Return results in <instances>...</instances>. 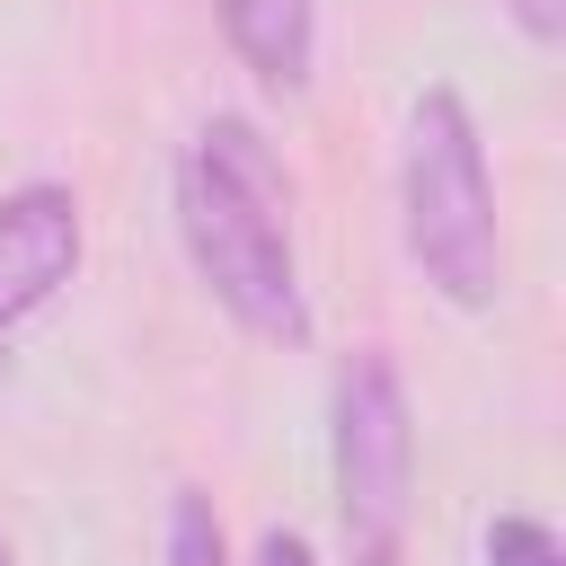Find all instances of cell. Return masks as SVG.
<instances>
[{
	"mask_svg": "<svg viewBox=\"0 0 566 566\" xmlns=\"http://www.w3.org/2000/svg\"><path fill=\"white\" fill-rule=\"evenodd\" d=\"M513 9V27L531 35V44H557L566 35V0H504Z\"/></svg>",
	"mask_w": 566,
	"mask_h": 566,
	"instance_id": "ba28073f",
	"label": "cell"
},
{
	"mask_svg": "<svg viewBox=\"0 0 566 566\" xmlns=\"http://www.w3.org/2000/svg\"><path fill=\"white\" fill-rule=\"evenodd\" d=\"M159 566H230V531H221V513H212L203 486H177V495H168Z\"/></svg>",
	"mask_w": 566,
	"mask_h": 566,
	"instance_id": "8992f818",
	"label": "cell"
},
{
	"mask_svg": "<svg viewBox=\"0 0 566 566\" xmlns=\"http://www.w3.org/2000/svg\"><path fill=\"white\" fill-rule=\"evenodd\" d=\"M486 566H566V548L539 513H495L486 522Z\"/></svg>",
	"mask_w": 566,
	"mask_h": 566,
	"instance_id": "52a82bcc",
	"label": "cell"
},
{
	"mask_svg": "<svg viewBox=\"0 0 566 566\" xmlns=\"http://www.w3.org/2000/svg\"><path fill=\"white\" fill-rule=\"evenodd\" d=\"M80 248H88V230H80V195L71 186L35 177V186L0 195V336L27 327L80 274Z\"/></svg>",
	"mask_w": 566,
	"mask_h": 566,
	"instance_id": "277c9868",
	"label": "cell"
},
{
	"mask_svg": "<svg viewBox=\"0 0 566 566\" xmlns=\"http://www.w3.org/2000/svg\"><path fill=\"white\" fill-rule=\"evenodd\" d=\"M256 566H318V548H310L301 531H265V539H256Z\"/></svg>",
	"mask_w": 566,
	"mask_h": 566,
	"instance_id": "9c48e42d",
	"label": "cell"
},
{
	"mask_svg": "<svg viewBox=\"0 0 566 566\" xmlns=\"http://www.w3.org/2000/svg\"><path fill=\"white\" fill-rule=\"evenodd\" d=\"M0 566H9V539H0Z\"/></svg>",
	"mask_w": 566,
	"mask_h": 566,
	"instance_id": "30bf717a",
	"label": "cell"
},
{
	"mask_svg": "<svg viewBox=\"0 0 566 566\" xmlns=\"http://www.w3.org/2000/svg\"><path fill=\"white\" fill-rule=\"evenodd\" d=\"M177 239L203 292L265 345H310V292L292 248V168L248 115H203L177 150Z\"/></svg>",
	"mask_w": 566,
	"mask_h": 566,
	"instance_id": "6da1fadb",
	"label": "cell"
},
{
	"mask_svg": "<svg viewBox=\"0 0 566 566\" xmlns=\"http://www.w3.org/2000/svg\"><path fill=\"white\" fill-rule=\"evenodd\" d=\"M221 44L239 53V71H256V88H310L318 62V0H212Z\"/></svg>",
	"mask_w": 566,
	"mask_h": 566,
	"instance_id": "5b68a950",
	"label": "cell"
},
{
	"mask_svg": "<svg viewBox=\"0 0 566 566\" xmlns=\"http://www.w3.org/2000/svg\"><path fill=\"white\" fill-rule=\"evenodd\" d=\"M327 469H336V531L345 566H407L416 522V407L380 345H354L327 389Z\"/></svg>",
	"mask_w": 566,
	"mask_h": 566,
	"instance_id": "3957f363",
	"label": "cell"
},
{
	"mask_svg": "<svg viewBox=\"0 0 566 566\" xmlns=\"http://www.w3.org/2000/svg\"><path fill=\"white\" fill-rule=\"evenodd\" d=\"M398 239L407 265L451 301V310H486L504 292V230H495V177H486V142L460 88H424L407 106V142H398Z\"/></svg>",
	"mask_w": 566,
	"mask_h": 566,
	"instance_id": "7a4b0ae2",
	"label": "cell"
}]
</instances>
